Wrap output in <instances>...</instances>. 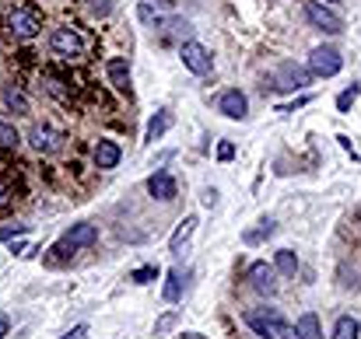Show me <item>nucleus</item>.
<instances>
[{
	"instance_id": "nucleus-1",
	"label": "nucleus",
	"mask_w": 361,
	"mask_h": 339,
	"mask_svg": "<svg viewBox=\"0 0 361 339\" xmlns=\"http://www.w3.org/2000/svg\"><path fill=\"white\" fill-rule=\"evenodd\" d=\"M246 325L256 336H263V339H298V329L291 322H284L274 308H252V311H246Z\"/></svg>"
},
{
	"instance_id": "nucleus-2",
	"label": "nucleus",
	"mask_w": 361,
	"mask_h": 339,
	"mask_svg": "<svg viewBox=\"0 0 361 339\" xmlns=\"http://www.w3.org/2000/svg\"><path fill=\"white\" fill-rule=\"evenodd\" d=\"M302 14H305V21L313 25V28H320V32H326V35H337V32H344V21H340V14H333L330 8H323L320 0H305L302 4Z\"/></svg>"
},
{
	"instance_id": "nucleus-3",
	"label": "nucleus",
	"mask_w": 361,
	"mask_h": 339,
	"mask_svg": "<svg viewBox=\"0 0 361 339\" xmlns=\"http://www.w3.org/2000/svg\"><path fill=\"white\" fill-rule=\"evenodd\" d=\"M340 67H344V56L333 46H320V49L308 52V70H313V77H333V74H340Z\"/></svg>"
},
{
	"instance_id": "nucleus-4",
	"label": "nucleus",
	"mask_w": 361,
	"mask_h": 339,
	"mask_svg": "<svg viewBox=\"0 0 361 339\" xmlns=\"http://www.w3.org/2000/svg\"><path fill=\"white\" fill-rule=\"evenodd\" d=\"M8 28L18 35V39H32V35H39V28H42V18H39V11L35 8H15L11 14H8Z\"/></svg>"
},
{
	"instance_id": "nucleus-5",
	"label": "nucleus",
	"mask_w": 361,
	"mask_h": 339,
	"mask_svg": "<svg viewBox=\"0 0 361 339\" xmlns=\"http://www.w3.org/2000/svg\"><path fill=\"white\" fill-rule=\"evenodd\" d=\"M308 84H313V70H305L298 64H281L274 74V88H281V91H302Z\"/></svg>"
},
{
	"instance_id": "nucleus-6",
	"label": "nucleus",
	"mask_w": 361,
	"mask_h": 339,
	"mask_svg": "<svg viewBox=\"0 0 361 339\" xmlns=\"http://www.w3.org/2000/svg\"><path fill=\"white\" fill-rule=\"evenodd\" d=\"M179 56H183V67L193 70V74H211V67H214L211 49H207V46H200V42H183Z\"/></svg>"
},
{
	"instance_id": "nucleus-7",
	"label": "nucleus",
	"mask_w": 361,
	"mask_h": 339,
	"mask_svg": "<svg viewBox=\"0 0 361 339\" xmlns=\"http://www.w3.org/2000/svg\"><path fill=\"white\" fill-rule=\"evenodd\" d=\"M98 242V228L95 224H74V228L64 235V242L57 245V252H74V249H84V245H95Z\"/></svg>"
},
{
	"instance_id": "nucleus-8",
	"label": "nucleus",
	"mask_w": 361,
	"mask_h": 339,
	"mask_svg": "<svg viewBox=\"0 0 361 339\" xmlns=\"http://www.w3.org/2000/svg\"><path fill=\"white\" fill-rule=\"evenodd\" d=\"M49 46H53V52H60V56H81L84 52V39L74 28H57L49 35Z\"/></svg>"
},
{
	"instance_id": "nucleus-9",
	"label": "nucleus",
	"mask_w": 361,
	"mask_h": 339,
	"mask_svg": "<svg viewBox=\"0 0 361 339\" xmlns=\"http://www.w3.org/2000/svg\"><path fill=\"white\" fill-rule=\"evenodd\" d=\"M249 284L260 294H274L277 291V269L270 262H252L249 266Z\"/></svg>"
},
{
	"instance_id": "nucleus-10",
	"label": "nucleus",
	"mask_w": 361,
	"mask_h": 339,
	"mask_svg": "<svg viewBox=\"0 0 361 339\" xmlns=\"http://www.w3.org/2000/svg\"><path fill=\"white\" fill-rule=\"evenodd\" d=\"M28 140H32V147L42 151V154H53V151L64 147V133L53 130V126H35V130L28 133Z\"/></svg>"
},
{
	"instance_id": "nucleus-11",
	"label": "nucleus",
	"mask_w": 361,
	"mask_h": 339,
	"mask_svg": "<svg viewBox=\"0 0 361 339\" xmlns=\"http://www.w3.org/2000/svg\"><path fill=\"white\" fill-rule=\"evenodd\" d=\"M218 112H225L228 119H246V112H249V101L239 88H228L221 98H218Z\"/></svg>"
},
{
	"instance_id": "nucleus-12",
	"label": "nucleus",
	"mask_w": 361,
	"mask_h": 339,
	"mask_svg": "<svg viewBox=\"0 0 361 339\" xmlns=\"http://www.w3.org/2000/svg\"><path fill=\"white\" fill-rule=\"evenodd\" d=\"M147 193H151L154 200L169 203V200H176V179H172L169 172H154V175L147 179Z\"/></svg>"
},
{
	"instance_id": "nucleus-13",
	"label": "nucleus",
	"mask_w": 361,
	"mask_h": 339,
	"mask_svg": "<svg viewBox=\"0 0 361 339\" xmlns=\"http://www.w3.org/2000/svg\"><path fill=\"white\" fill-rule=\"evenodd\" d=\"M120 157H123V151H120L116 140H98V144H95V164H98V168H116Z\"/></svg>"
},
{
	"instance_id": "nucleus-14",
	"label": "nucleus",
	"mask_w": 361,
	"mask_h": 339,
	"mask_svg": "<svg viewBox=\"0 0 361 339\" xmlns=\"http://www.w3.org/2000/svg\"><path fill=\"white\" fill-rule=\"evenodd\" d=\"M169 126H172V112H154V119L147 123V133H144V140L147 144H154V140H162L165 133H169Z\"/></svg>"
},
{
	"instance_id": "nucleus-15",
	"label": "nucleus",
	"mask_w": 361,
	"mask_h": 339,
	"mask_svg": "<svg viewBox=\"0 0 361 339\" xmlns=\"http://www.w3.org/2000/svg\"><path fill=\"white\" fill-rule=\"evenodd\" d=\"M193 231H196V217L189 213V217L179 224V228H176V235L169 238V252H183V245L189 242V235H193Z\"/></svg>"
},
{
	"instance_id": "nucleus-16",
	"label": "nucleus",
	"mask_w": 361,
	"mask_h": 339,
	"mask_svg": "<svg viewBox=\"0 0 361 339\" xmlns=\"http://www.w3.org/2000/svg\"><path fill=\"white\" fill-rule=\"evenodd\" d=\"M106 74H109V84L113 88H120V91L130 88V67H127V60H109Z\"/></svg>"
},
{
	"instance_id": "nucleus-17",
	"label": "nucleus",
	"mask_w": 361,
	"mask_h": 339,
	"mask_svg": "<svg viewBox=\"0 0 361 339\" xmlns=\"http://www.w3.org/2000/svg\"><path fill=\"white\" fill-rule=\"evenodd\" d=\"M298 339H323V332H320V318L313 315V311H305L302 318H298Z\"/></svg>"
},
{
	"instance_id": "nucleus-18",
	"label": "nucleus",
	"mask_w": 361,
	"mask_h": 339,
	"mask_svg": "<svg viewBox=\"0 0 361 339\" xmlns=\"http://www.w3.org/2000/svg\"><path fill=\"white\" fill-rule=\"evenodd\" d=\"M274 269L284 273V276H295V273H298V255H295L291 249H281V252L274 255Z\"/></svg>"
},
{
	"instance_id": "nucleus-19",
	"label": "nucleus",
	"mask_w": 361,
	"mask_h": 339,
	"mask_svg": "<svg viewBox=\"0 0 361 339\" xmlns=\"http://www.w3.org/2000/svg\"><path fill=\"white\" fill-rule=\"evenodd\" d=\"M358 332H361V325L351 315H340L337 325H333V339H358Z\"/></svg>"
},
{
	"instance_id": "nucleus-20",
	"label": "nucleus",
	"mask_w": 361,
	"mask_h": 339,
	"mask_svg": "<svg viewBox=\"0 0 361 339\" xmlns=\"http://www.w3.org/2000/svg\"><path fill=\"white\" fill-rule=\"evenodd\" d=\"M179 298H183V269H172L169 280H165V301L176 304Z\"/></svg>"
},
{
	"instance_id": "nucleus-21",
	"label": "nucleus",
	"mask_w": 361,
	"mask_h": 339,
	"mask_svg": "<svg viewBox=\"0 0 361 339\" xmlns=\"http://www.w3.org/2000/svg\"><path fill=\"white\" fill-rule=\"evenodd\" d=\"M4 101H8V108H15V112H18V116H25V112H28L25 95H21V91H15V88H4Z\"/></svg>"
},
{
	"instance_id": "nucleus-22",
	"label": "nucleus",
	"mask_w": 361,
	"mask_h": 339,
	"mask_svg": "<svg viewBox=\"0 0 361 339\" xmlns=\"http://www.w3.org/2000/svg\"><path fill=\"white\" fill-rule=\"evenodd\" d=\"M358 95H361V88L358 84H351V88H344L340 95H337V112H347L354 101H358Z\"/></svg>"
},
{
	"instance_id": "nucleus-23",
	"label": "nucleus",
	"mask_w": 361,
	"mask_h": 339,
	"mask_svg": "<svg viewBox=\"0 0 361 339\" xmlns=\"http://www.w3.org/2000/svg\"><path fill=\"white\" fill-rule=\"evenodd\" d=\"M130 280L144 287V284H151V280H158V266H140V269L130 273Z\"/></svg>"
},
{
	"instance_id": "nucleus-24",
	"label": "nucleus",
	"mask_w": 361,
	"mask_h": 339,
	"mask_svg": "<svg viewBox=\"0 0 361 339\" xmlns=\"http://www.w3.org/2000/svg\"><path fill=\"white\" fill-rule=\"evenodd\" d=\"M18 130L15 126H8V123H0V147H8V151H15L18 147Z\"/></svg>"
},
{
	"instance_id": "nucleus-25",
	"label": "nucleus",
	"mask_w": 361,
	"mask_h": 339,
	"mask_svg": "<svg viewBox=\"0 0 361 339\" xmlns=\"http://www.w3.org/2000/svg\"><path fill=\"white\" fill-rule=\"evenodd\" d=\"M260 224H263V228H260V231H249L246 242H260V238H270V235H274V220H270V217H263Z\"/></svg>"
},
{
	"instance_id": "nucleus-26",
	"label": "nucleus",
	"mask_w": 361,
	"mask_h": 339,
	"mask_svg": "<svg viewBox=\"0 0 361 339\" xmlns=\"http://www.w3.org/2000/svg\"><path fill=\"white\" fill-rule=\"evenodd\" d=\"M88 8H91V14H98V18H106V14L113 11V0H91V4H88Z\"/></svg>"
},
{
	"instance_id": "nucleus-27",
	"label": "nucleus",
	"mask_w": 361,
	"mask_h": 339,
	"mask_svg": "<svg viewBox=\"0 0 361 339\" xmlns=\"http://www.w3.org/2000/svg\"><path fill=\"white\" fill-rule=\"evenodd\" d=\"M235 157V144L232 140H221L218 144V161H232Z\"/></svg>"
},
{
	"instance_id": "nucleus-28",
	"label": "nucleus",
	"mask_w": 361,
	"mask_h": 339,
	"mask_svg": "<svg viewBox=\"0 0 361 339\" xmlns=\"http://www.w3.org/2000/svg\"><path fill=\"white\" fill-rule=\"evenodd\" d=\"M137 11H140V18H144V21H147V25H151V21H154V25H162V18H158V11H154V8H151V4H140V8H137Z\"/></svg>"
},
{
	"instance_id": "nucleus-29",
	"label": "nucleus",
	"mask_w": 361,
	"mask_h": 339,
	"mask_svg": "<svg viewBox=\"0 0 361 339\" xmlns=\"http://www.w3.org/2000/svg\"><path fill=\"white\" fill-rule=\"evenodd\" d=\"M28 228H25V224H15V228H4V231H0V242H8L11 235H25Z\"/></svg>"
},
{
	"instance_id": "nucleus-30",
	"label": "nucleus",
	"mask_w": 361,
	"mask_h": 339,
	"mask_svg": "<svg viewBox=\"0 0 361 339\" xmlns=\"http://www.w3.org/2000/svg\"><path fill=\"white\" fill-rule=\"evenodd\" d=\"M84 336H88V325H74V329H71L64 339H84Z\"/></svg>"
},
{
	"instance_id": "nucleus-31",
	"label": "nucleus",
	"mask_w": 361,
	"mask_h": 339,
	"mask_svg": "<svg viewBox=\"0 0 361 339\" xmlns=\"http://www.w3.org/2000/svg\"><path fill=\"white\" fill-rule=\"evenodd\" d=\"M8 200H11V186L0 182V206H8Z\"/></svg>"
},
{
	"instance_id": "nucleus-32",
	"label": "nucleus",
	"mask_w": 361,
	"mask_h": 339,
	"mask_svg": "<svg viewBox=\"0 0 361 339\" xmlns=\"http://www.w3.org/2000/svg\"><path fill=\"white\" fill-rule=\"evenodd\" d=\"M203 203L214 206V203H218V193H214V189H207V193H203Z\"/></svg>"
},
{
	"instance_id": "nucleus-33",
	"label": "nucleus",
	"mask_w": 361,
	"mask_h": 339,
	"mask_svg": "<svg viewBox=\"0 0 361 339\" xmlns=\"http://www.w3.org/2000/svg\"><path fill=\"white\" fill-rule=\"evenodd\" d=\"M4 336H8V318L0 315V339H4Z\"/></svg>"
},
{
	"instance_id": "nucleus-34",
	"label": "nucleus",
	"mask_w": 361,
	"mask_h": 339,
	"mask_svg": "<svg viewBox=\"0 0 361 339\" xmlns=\"http://www.w3.org/2000/svg\"><path fill=\"white\" fill-rule=\"evenodd\" d=\"M179 339H203V336H196V332H183Z\"/></svg>"
},
{
	"instance_id": "nucleus-35",
	"label": "nucleus",
	"mask_w": 361,
	"mask_h": 339,
	"mask_svg": "<svg viewBox=\"0 0 361 339\" xmlns=\"http://www.w3.org/2000/svg\"><path fill=\"white\" fill-rule=\"evenodd\" d=\"M326 4H340V0H326Z\"/></svg>"
}]
</instances>
